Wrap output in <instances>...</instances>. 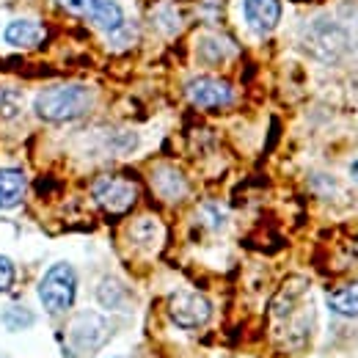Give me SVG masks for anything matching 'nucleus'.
<instances>
[{"mask_svg": "<svg viewBox=\"0 0 358 358\" xmlns=\"http://www.w3.org/2000/svg\"><path fill=\"white\" fill-rule=\"evenodd\" d=\"M91 108V91L86 86H52L36 96V116L45 122H72Z\"/></svg>", "mask_w": 358, "mask_h": 358, "instance_id": "f257e3e1", "label": "nucleus"}, {"mask_svg": "<svg viewBox=\"0 0 358 358\" xmlns=\"http://www.w3.org/2000/svg\"><path fill=\"white\" fill-rule=\"evenodd\" d=\"M20 108H22V96H20V91L17 89H0V116L11 119V116H17V113H20Z\"/></svg>", "mask_w": 358, "mask_h": 358, "instance_id": "4468645a", "label": "nucleus"}, {"mask_svg": "<svg viewBox=\"0 0 358 358\" xmlns=\"http://www.w3.org/2000/svg\"><path fill=\"white\" fill-rule=\"evenodd\" d=\"M3 39H6L11 47H22V50H28V47L42 45V39H45V28H42L39 22H31V20H14L11 25H6Z\"/></svg>", "mask_w": 358, "mask_h": 358, "instance_id": "1a4fd4ad", "label": "nucleus"}, {"mask_svg": "<svg viewBox=\"0 0 358 358\" xmlns=\"http://www.w3.org/2000/svg\"><path fill=\"white\" fill-rule=\"evenodd\" d=\"M328 309L342 317H358V281L334 289L328 295Z\"/></svg>", "mask_w": 358, "mask_h": 358, "instance_id": "9b49d317", "label": "nucleus"}, {"mask_svg": "<svg viewBox=\"0 0 358 358\" xmlns=\"http://www.w3.org/2000/svg\"><path fill=\"white\" fill-rule=\"evenodd\" d=\"M96 298H99V303L108 306V309H122V303H124V289H122L119 281L105 278V281L99 284V289H96Z\"/></svg>", "mask_w": 358, "mask_h": 358, "instance_id": "f8f14e48", "label": "nucleus"}, {"mask_svg": "<svg viewBox=\"0 0 358 358\" xmlns=\"http://www.w3.org/2000/svg\"><path fill=\"white\" fill-rule=\"evenodd\" d=\"M61 8H66L75 17H86L102 31H119L124 25V11L110 0H58Z\"/></svg>", "mask_w": 358, "mask_h": 358, "instance_id": "20e7f679", "label": "nucleus"}, {"mask_svg": "<svg viewBox=\"0 0 358 358\" xmlns=\"http://www.w3.org/2000/svg\"><path fill=\"white\" fill-rule=\"evenodd\" d=\"M94 199L108 213H127L135 204V185L122 177H99L94 182Z\"/></svg>", "mask_w": 358, "mask_h": 358, "instance_id": "39448f33", "label": "nucleus"}, {"mask_svg": "<svg viewBox=\"0 0 358 358\" xmlns=\"http://www.w3.org/2000/svg\"><path fill=\"white\" fill-rule=\"evenodd\" d=\"M169 314L171 320L177 322L179 328H201L210 314H213V306L204 295L199 292H177L171 301H169Z\"/></svg>", "mask_w": 358, "mask_h": 358, "instance_id": "423d86ee", "label": "nucleus"}, {"mask_svg": "<svg viewBox=\"0 0 358 358\" xmlns=\"http://www.w3.org/2000/svg\"><path fill=\"white\" fill-rule=\"evenodd\" d=\"M78 295V273L72 265L58 262L45 273L39 284V301L50 314H64L75 306Z\"/></svg>", "mask_w": 358, "mask_h": 358, "instance_id": "f03ea898", "label": "nucleus"}, {"mask_svg": "<svg viewBox=\"0 0 358 358\" xmlns=\"http://www.w3.org/2000/svg\"><path fill=\"white\" fill-rule=\"evenodd\" d=\"M3 322H6V328L20 331V328H28L34 322V314L28 312L25 306H11V309L3 312Z\"/></svg>", "mask_w": 358, "mask_h": 358, "instance_id": "ddd939ff", "label": "nucleus"}, {"mask_svg": "<svg viewBox=\"0 0 358 358\" xmlns=\"http://www.w3.org/2000/svg\"><path fill=\"white\" fill-rule=\"evenodd\" d=\"M187 99L199 108H224L234 99V91L229 83L218 78H196L187 83Z\"/></svg>", "mask_w": 358, "mask_h": 358, "instance_id": "0eeeda50", "label": "nucleus"}, {"mask_svg": "<svg viewBox=\"0 0 358 358\" xmlns=\"http://www.w3.org/2000/svg\"><path fill=\"white\" fill-rule=\"evenodd\" d=\"M350 174H353V179H356V182H358V160H356V163H353V169H350Z\"/></svg>", "mask_w": 358, "mask_h": 358, "instance_id": "dca6fc26", "label": "nucleus"}, {"mask_svg": "<svg viewBox=\"0 0 358 358\" xmlns=\"http://www.w3.org/2000/svg\"><path fill=\"white\" fill-rule=\"evenodd\" d=\"M108 336H110L108 320L94 312H83L78 314V320L66 331V350H75L78 358L91 356L94 350H99L105 345Z\"/></svg>", "mask_w": 358, "mask_h": 358, "instance_id": "7ed1b4c3", "label": "nucleus"}, {"mask_svg": "<svg viewBox=\"0 0 358 358\" xmlns=\"http://www.w3.org/2000/svg\"><path fill=\"white\" fill-rule=\"evenodd\" d=\"M243 14L251 31L270 34L281 22V0H243Z\"/></svg>", "mask_w": 358, "mask_h": 358, "instance_id": "6e6552de", "label": "nucleus"}, {"mask_svg": "<svg viewBox=\"0 0 358 358\" xmlns=\"http://www.w3.org/2000/svg\"><path fill=\"white\" fill-rule=\"evenodd\" d=\"M28 182L22 177V171L17 169H3L0 171V210H11L22 201Z\"/></svg>", "mask_w": 358, "mask_h": 358, "instance_id": "9d476101", "label": "nucleus"}, {"mask_svg": "<svg viewBox=\"0 0 358 358\" xmlns=\"http://www.w3.org/2000/svg\"><path fill=\"white\" fill-rule=\"evenodd\" d=\"M14 278H17V270L11 265V259L0 254V292H8L14 287Z\"/></svg>", "mask_w": 358, "mask_h": 358, "instance_id": "2eb2a0df", "label": "nucleus"}]
</instances>
